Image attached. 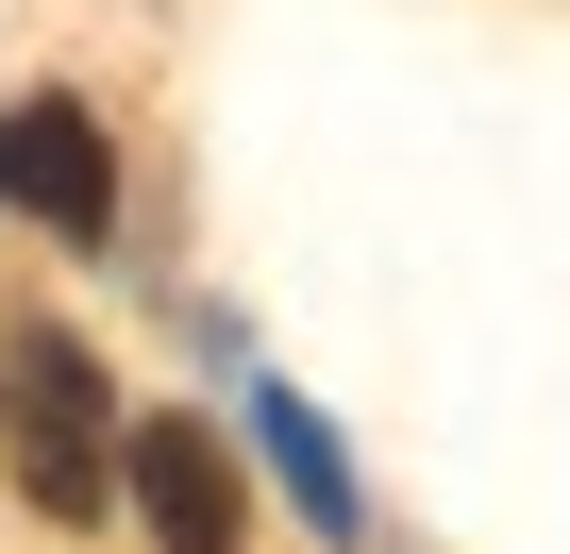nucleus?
<instances>
[{"instance_id":"nucleus-4","label":"nucleus","mask_w":570,"mask_h":554,"mask_svg":"<svg viewBox=\"0 0 570 554\" xmlns=\"http://www.w3.org/2000/svg\"><path fill=\"white\" fill-rule=\"evenodd\" d=\"M252 420H268V470H285V487H303V521H320V537H353V470H336V437H320L303 404H285V387H268Z\"/></svg>"},{"instance_id":"nucleus-2","label":"nucleus","mask_w":570,"mask_h":554,"mask_svg":"<svg viewBox=\"0 0 570 554\" xmlns=\"http://www.w3.org/2000/svg\"><path fill=\"white\" fill-rule=\"evenodd\" d=\"M0 202L51 218V235H101V218H118V152H101V118H85V101H0Z\"/></svg>"},{"instance_id":"nucleus-1","label":"nucleus","mask_w":570,"mask_h":554,"mask_svg":"<svg viewBox=\"0 0 570 554\" xmlns=\"http://www.w3.org/2000/svg\"><path fill=\"white\" fill-rule=\"evenodd\" d=\"M0 420H18V470H35L51 521H101V420H118V387H101L85 337H51V320L0 337Z\"/></svg>"},{"instance_id":"nucleus-3","label":"nucleus","mask_w":570,"mask_h":554,"mask_svg":"<svg viewBox=\"0 0 570 554\" xmlns=\"http://www.w3.org/2000/svg\"><path fill=\"white\" fill-rule=\"evenodd\" d=\"M135 521L168 537V554H235V454L202 437V420H135Z\"/></svg>"}]
</instances>
